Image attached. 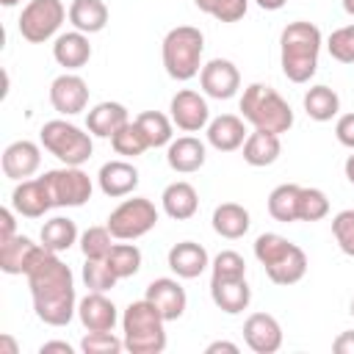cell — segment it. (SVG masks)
Wrapping results in <instances>:
<instances>
[{
    "label": "cell",
    "mask_w": 354,
    "mask_h": 354,
    "mask_svg": "<svg viewBox=\"0 0 354 354\" xmlns=\"http://www.w3.org/2000/svg\"><path fill=\"white\" fill-rule=\"evenodd\" d=\"M25 279L30 288L36 318L44 321L47 326H66L77 313V296H75V277L69 266L58 257V252L39 246L25 271Z\"/></svg>",
    "instance_id": "obj_1"
},
{
    "label": "cell",
    "mask_w": 354,
    "mask_h": 354,
    "mask_svg": "<svg viewBox=\"0 0 354 354\" xmlns=\"http://www.w3.org/2000/svg\"><path fill=\"white\" fill-rule=\"evenodd\" d=\"M324 36L318 25L307 19L288 22L279 36V64L290 83H307L318 69V53H321Z\"/></svg>",
    "instance_id": "obj_2"
},
{
    "label": "cell",
    "mask_w": 354,
    "mask_h": 354,
    "mask_svg": "<svg viewBox=\"0 0 354 354\" xmlns=\"http://www.w3.org/2000/svg\"><path fill=\"white\" fill-rule=\"evenodd\" d=\"M254 257L274 285H296L307 274V254L301 246L277 232H263L254 241Z\"/></svg>",
    "instance_id": "obj_3"
},
{
    "label": "cell",
    "mask_w": 354,
    "mask_h": 354,
    "mask_svg": "<svg viewBox=\"0 0 354 354\" xmlns=\"http://www.w3.org/2000/svg\"><path fill=\"white\" fill-rule=\"evenodd\" d=\"M166 318L149 299L130 301L122 313L124 348L130 354H160L166 348Z\"/></svg>",
    "instance_id": "obj_4"
},
{
    "label": "cell",
    "mask_w": 354,
    "mask_h": 354,
    "mask_svg": "<svg viewBox=\"0 0 354 354\" xmlns=\"http://www.w3.org/2000/svg\"><path fill=\"white\" fill-rule=\"evenodd\" d=\"M241 113H243V122H249L254 130H268L282 136L293 127V111L288 100L266 83H249L243 88Z\"/></svg>",
    "instance_id": "obj_5"
},
{
    "label": "cell",
    "mask_w": 354,
    "mask_h": 354,
    "mask_svg": "<svg viewBox=\"0 0 354 354\" xmlns=\"http://www.w3.org/2000/svg\"><path fill=\"white\" fill-rule=\"evenodd\" d=\"M202 50H205V36L194 25H177L166 33L160 55H163V69L171 80H191L202 72Z\"/></svg>",
    "instance_id": "obj_6"
},
{
    "label": "cell",
    "mask_w": 354,
    "mask_h": 354,
    "mask_svg": "<svg viewBox=\"0 0 354 354\" xmlns=\"http://www.w3.org/2000/svg\"><path fill=\"white\" fill-rule=\"evenodd\" d=\"M39 141L64 166H83L91 158V152H94L91 133H83L77 124H72L66 119L44 122L41 130H39Z\"/></svg>",
    "instance_id": "obj_7"
},
{
    "label": "cell",
    "mask_w": 354,
    "mask_h": 354,
    "mask_svg": "<svg viewBox=\"0 0 354 354\" xmlns=\"http://www.w3.org/2000/svg\"><path fill=\"white\" fill-rule=\"evenodd\" d=\"M158 224V207L147 199V196H133L124 199L122 205H116L105 221V227L111 230V235L116 241H136L141 235H147L149 230H155Z\"/></svg>",
    "instance_id": "obj_8"
},
{
    "label": "cell",
    "mask_w": 354,
    "mask_h": 354,
    "mask_svg": "<svg viewBox=\"0 0 354 354\" xmlns=\"http://www.w3.org/2000/svg\"><path fill=\"white\" fill-rule=\"evenodd\" d=\"M66 17H69V11L64 8L61 0H30L19 14L17 28L25 41L44 44L58 33V28Z\"/></svg>",
    "instance_id": "obj_9"
},
{
    "label": "cell",
    "mask_w": 354,
    "mask_h": 354,
    "mask_svg": "<svg viewBox=\"0 0 354 354\" xmlns=\"http://www.w3.org/2000/svg\"><path fill=\"white\" fill-rule=\"evenodd\" d=\"M41 177L50 188L55 207H80L91 199L94 185H91V177L80 166H61V169L44 171Z\"/></svg>",
    "instance_id": "obj_10"
},
{
    "label": "cell",
    "mask_w": 354,
    "mask_h": 354,
    "mask_svg": "<svg viewBox=\"0 0 354 354\" xmlns=\"http://www.w3.org/2000/svg\"><path fill=\"white\" fill-rule=\"evenodd\" d=\"M169 116L183 133H199L210 122L207 100L194 88H180L169 102Z\"/></svg>",
    "instance_id": "obj_11"
},
{
    "label": "cell",
    "mask_w": 354,
    "mask_h": 354,
    "mask_svg": "<svg viewBox=\"0 0 354 354\" xmlns=\"http://www.w3.org/2000/svg\"><path fill=\"white\" fill-rule=\"evenodd\" d=\"M199 86L213 100H230L241 88V72L230 58H213V61L202 64Z\"/></svg>",
    "instance_id": "obj_12"
},
{
    "label": "cell",
    "mask_w": 354,
    "mask_h": 354,
    "mask_svg": "<svg viewBox=\"0 0 354 354\" xmlns=\"http://www.w3.org/2000/svg\"><path fill=\"white\" fill-rule=\"evenodd\" d=\"M50 102L61 116H75L88 105V83L80 75L64 72L50 83Z\"/></svg>",
    "instance_id": "obj_13"
},
{
    "label": "cell",
    "mask_w": 354,
    "mask_h": 354,
    "mask_svg": "<svg viewBox=\"0 0 354 354\" xmlns=\"http://www.w3.org/2000/svg\"><path fill=\"white\" fill-rule=\"evenodd\" d=\"M11 207H14L19 216H25V218H41L50 207H55L44 177L19 180L17 188L11 191Z\"/></svg>",
    "instance_id": "obj_14"
},
{
    "label": "cell",
    "mask_w": 354,
    "mask_h": 354,
    "mask_svg": "<svg viewBox=\"0 0 354 354\" xmlns=\"http://www.w3.org/2000/svg\"><path fill=\"white\" fill-rule=\"evenodd\" d=\"M243 340L254 354H274L282 346V326L271 313H252L243 321Z\"/></svg>",
    "instance_id": "obj_15"
},
{
    "label": "cell",
    "mask_w": 354,
    "mask_h": 354,
    "mask_svg": "<svg viewBox=\"0 0 354 354\" xmlns=\"http://www.w3.org/2000/svg\"><path fill=\"white\" fill-rule=\"evenodd\" d=\"M77 318H80L83 329H88V332H113L119 313H116V304L105 293L88 290L77 301Z\"/></svg>",
    "instance_id": "obj_16"
},
{
    "label": "cell",
    "mask_w": 354,
    "mask_h": 354,
    "mask_svg": "<svg viewBox=\"0 0 354 354\" xmlns=\"http://www.w3.org/2000/svg\"><path fill=\"white\" fill-rule=\"evenodd\" d=\"M0 163H3V174L8 180H17V183L19 180H30L41 166V149H39V144L22 138V141H14V144H8L3 149V160Z\"/></svg>",
    "instance_id": "obj_17"
},
{
    "label": "cell",
    "mask_w": 354,
    "mask_h": 354,
    "mask_svg": "<svg viewBox=\"0 0 354 354\" xmlns=\"http://www.w3.org/2000/svg\"><path fill=\"white\" fill-rule=\"evenodd\" d=\"M144 299H149V301L160 310V315H163L166 321H177V318L185 313V307H188L185 288H183L177 279H171V277H158V279H152V282L147 285Z\"/></svg>",
    "instance_id": "obj_18"
},
{
    "label": "cell",
    "mask_w": 354,
    "mask_h": 354,
    "mask_svg": "<svg viewBox=\"0 0 354 354\" xmlns=\"http://www.w3.org/2000/svg\"><path fill=\"white\" fill-rule=\"evenodd\" d=\"M97 183H100V191L111 199H119V196H127L138 188V169L130 163V160H108L100 166L97 171Z\"/></svg>",
    "instance_id": "obj_19"
},
{
    "label": "cell",
    "mask_w": 354,
    "mask_h": 354,
    "mask_svg": "<svg viewBox=\"0 0 354 354\" xmlns=\"http://www.w3.org/2000/svg\"><path fill=\"white\" fill-rule=\"evenodd\" d=\"M207 160V149L199 138L194 136H180L174 138L169 147H166V163L171 171L177 174H191V171H199Z\"/></svg>",
    "instance_id": "obj_20"
},
{
    "label": "cell",
    "mask_w": 354,
    "mask_h": 354,
    "mask_svg": "<svg viewBox=\"0 0 354 354\" xmlns=\"http://www.w3.org/2000/svg\"><path fill=\"white\" fill-rule=\"evenodd\" d=\"M169 268L180 277V279H196L207 266H210V257H207V249L196 241H180L169 249Z\"/></svg>",
    "instance_id": "obj_21"
},
{
    "label": "cell",
    "mask_w": 354,
    "mask_h": 354,
    "mask_svg": "<svg viewBox=\"0 0 354 354\" xmlns=\"http://www.w3.org/2000/svg\"><path fill=\"white\" fill-rule=\"evenodd\" d=\"M210 299L221 313L238 315L249 307L252 288H249L246 277H238V279H213L210 277Z\"/></svg>",
    "instance_id": "obj_22"
},
{
    "label": "cell",
    "mask_w": 354,
    "mask_h": 354,
    "mask_svg": "<svg viewBox=\"0 0 354 354\" xmlns=\"http://www.w3.org/2000/svg\"><path fill=\"white\" fill-rule=\"evenodd\" d=\"M130 122V113L122 102H97L88 113H86V130L97 138H113L124 124Z\"/></svg>",
    "instance_id": "obj_23"
},
{
    "label": "cell",
    "mask_w": 354,
    "mask_h": 354,
    "mask_svg": "<svg viewBox=\"0 0 354 354\" xmlns=\"http://www.w3.org/2000/svg\"><path fill=\"white\" fill-rule=\"evenodd\" d=\"M246 124L235 113H221L207 122V144L218 152H235L246 141Z\"/></svg>",
    "instance_id": "obj_24"
},
{
    "label": "cell",
    "mask_w": 354,
    "mask_h": 354,
    "mask_svg": "<svg viewBox=\"0 0 354 354\" xmlns=\"http://www.w3.org/2000/svg\"><path fill=\"white\" fill-rule=\"evenodd\" d=\"M53 58L58 66H64L66 72H75V69H83L91 58V44H88V36L80 33V30H66L61 36H55V44H53Z\"/></svg>",
    "instance_id": "obj_25"
},
{
    "label": "cell",
    "mask_w": 354,
    "mask_h": 354,
    "mask_svg": "<svg viewBox=\"0 0 354 354\" xmlns=\"http://www.w3.org/2000/svg\"><path fill=\"white\" fill-rule=\"evenodd\" d=\"M160 205H163V213L174 221H185L191 218L196 210H199V194L191 183L185 180H177V183H169L160 194Z\"/></svg>",
    "instance_id": "obj_26"
},
{
    "label": "cell",
    "mask_w": 354,
    "mask_h": 354,
    "mask_svg": "<svg viewBox=\"0 0 354 354\" xmlns=\"http://www.w3.org/2000/svg\"><path fill=\"white\" fill-rule=\"evenodd\" d=\"M213 232L227 238V241H238L249 232V224H252V216L243 205L238 202H221L216 210H213Z\"/></svg>",
    "instance_id": "obj_27"
},
{
    "label": "cell",
    "mask_w": 354,
    "mask_h": 354,
    "mask_svg": "<svg viewBox=\"0 0 354 354\" xmlns=\"http://www.w3.org/2000/svg\"><path fill=\"white\" fill-rule=\"evenodd\" d=\"M41 243H33L28 235H14L8 241L0 243V271L11 274V277H25L36 249Z\"/></svg>",
    "instance_id": "obj_28"
},
{
    "label": "cell",
    "mask_w": 354,
    "mask_h": 354,
    "mask_svg": "<svg viewBox=\"0 0 354 354\" xmlns=\"http://www.w3.org/2000/svg\"><path fill=\"white\" fill-rule=\"evenodd\" d=\"M282 152V144H279V136L277 133H268V130H252L243 141V160L254 169L260 166H271Z\"/></svg>",
    "instance_id": "obj_29"
},
{
    "label": "cell",
    "mask_w": 354,
    "mask_h": 354,
    "mask_svg": "<svg viewBox=\"0 0 354 354\" xmlns=\"http://www.w3.org/2000/svg\"><path fill=\"white\" fill-rule=\"evenodd\" d=\"M69 22L80 33H100L108 25V6L102 0H72Z\"/></svg>",
    "instance_id": "obj_30"
},
{
    "label": "cell",
    "mask_w": 354,
    "mask_h": 354,
    "mask_svg": "<svg viewBox=\"0 0 354 354\" xmlns=\"http://www.w3.org/2000/svg\"><path fill=\"white\" fill-rule=\"evenodd\" d=\"M301 102H304L307 116L315 119V122H329V119H335L340 113V97H337V91L329 88V86H324V83L310 86Z\"/></svg>",
    "instance_id": "obj_31"
},
{
    "label": "cell",
    "mask_w": 354,
    "mask_h": 354,
    "mask_svg": "<svg viewBox=\"0 0 354 354\" xmlns=\"http://www.w3.org/2000/svg\"><path fill=\"white\" fill-rule=\"evenodd\" d=\"M299 194H301V185H296V183L277 185L268 194V213H271V218L282 221V224L299 221Z\"/></svg>",
    "instance_id": "obj_32"
},
{
    "label": "cell",
    "mask_w": 354,
    "mask_h": 354,
    "mask_svg": "<svg viewBox=\"0 0 354 354\" xmlns=\"http://www.w3.org/2000/svg\"><path fill=\"white\" fill-rule=\"evenodd\" d=\"M39 241H41V246L50 249V252H66V249H72L80 238H77V227H75L72 218L55 216V218L44 221V227H41V232H39Z\"/></svg>",
    "instance_id": "obj_33"
},
{
    "label": "cell",
    "mask_w": 354,
    "mask_h": 354,
    "mask_svg": "<svg viewBox=\"0 0 354 354\" xmlns=\"http://www.w3.org/2000/svg\"><path fill=\"white\" fill-rule=\"evenodd\" d=\"M133 122H136L138 130L144 133L149 149H158V147H169V144H171V127H174L171 116H166V113H160V111H144V113H138Z\"/></svg>",
    "instance_id": "obj_34"
},
{
    "label": "cell",
    "mask_w": 354,
    "mask_h": 354,
    "mask_svg": "<svg viewBox=\"0 0 354 354\" xmlns=\"http://www.w3.org/2000/svg\"><path fill=\"white\" fill-rule=\"evenodd\" d=\"M105 263L111 266V271L119 277V279H127V277H136L138 268H141V249L136 243H113Z\"/></svg>",
    "instance_id": "obj_35"
},
{
    "label": "cell",
    "mask_w": 354,
    "mask_h": 354,
    "mask_svg": "<svg viewBox=\"0 0 354 354\" xmlns=\"http://www.w3.org/2000/svg\"><path fill=\"white\" fill-rule=\"evenodd\" d=\"M111 147H113V152L122 155L124 160H127V158H138V155H144V152L149 149V144H147V138H144V133L138 130L136 122H127V124L111 138Z\"/></svg>",
    "instance_id": "obj_36"
},
{
    "label": "cell",
    "mask_w": 354,
    "mask_h": 354,
    "mask_svg": "<svg viewBox=\"0 0 354 354\" xmlns=\"http://www.w3.org/2000/svg\"><path fill=\"white\" fill-rule=\"evenodd\" d=\"M113 241V235H111V230L108 227H88L83 235H80V252H83V257L86 260H105L108 257V252H111V243Z\"/></svg>",
    "instance_id": "obj_37"
},
{
    "label": "cell",
    "mask_w": 354,
    "mask_h": 354,
    "mask_svg": "<svg viewBox=\"0 0 354 354\" xmlns=\"http://www.w3.org/2000/svg\"><path fill=\"white\" fill-rule=\"evenodd\" d=\"M194 3L199 11L210 14L218 22H238L249 8V0H194Z\"/></svg>",
    "instance_id": "obj_38"
},
{
    "label": "cell",
    "mask_w": 354,
    "mask_h": 354,
    "mask_svg": "<svg viewBox=\"0 0 354 354\" xmlns=\"http://www.w3.org/2000/svg\"><path fill=\"white\" fill-rule=\"evenodd\" d=\"M83 282L88 290H100V293H108L111 288H116L119 277L111 271V266L105 260H86L83 263Z\"/></svg>",
    "instance_id": "obj_39"
},
{
    "label": "cell",
    "mask_w": 354,
    "mask_h": 354,
    "mask_svg": "<svg viewBox=\"0 0 354 354\" xmlns=\"http://www.w3.org/2000/svg\"><path fill=\"white\" fill-rule=\"evenodd\" d=\"M329 213V199L321 188H301L299 194V221H321Z\"/></svg>",
    "instance_id": "obj_40"
},
{
    "label": "cell",
    "mask_w": 354,
    "mask_h": 354,
    "mask_svg": "<svg viewBox=\"0 0 354 354\" xmlns=\"http://www.w3.org/2000/svg\"><path fill=\"white\" fill-rule=\"evenodd\" d=\"M326 50L335 61L340 64H354V22L351 25H343L337 30L329 33L326 39Z\"/></svg>",
    "instance_id": "obj_41"
},
{
    "label": "cell",
    "mask_w": 354,
    "mask_h": 354,
    "mask_svg": "<svg viewBox=\"0 0 354 354\" xmlns=\"http://www.w3.org/2000/svg\"><path fill=\"white\" fill-rule=\"evenodd\" d=\"M210 271H213L210 274L213 279H238V277H246V263H243V257L238 252L224 249V252H218L213 257Z\"/></svg>",
    "instance_id": "obj_42"
},
{
    "label": "cell",
    "mask_w": 354,
    "mask_h": 354,
    "mask_svg": "<svg viewBox=\"0 0 354 354\" xmlns=\"http://www.w3.org/2000/svg\"><path fill=\"white\" fill-rule=\"evenodd\" d=\"M332 235L343 254L354 257V210H340L332 218Z\"/></svg>",
    "instance_id": "obj_43"
},
{
    "label": "cell",
    "mask_w": 354,
    "mask_h": 354,
    "mask_svg": "<svg viewBox=\"0 0 354 354\" xmlns=\"http://www.w3.org/2000/svg\"><path fill=\"white\" fill-rule=\"evenodd\" d=\"M80 348L86 354H119L124 348V340H119L113 332H88L80 340Z\"/></svg>",
    "instance_id": "obj_44"
},
{
    "label": "cell",
    "mask_w": 354,
    "mask_h": 354,
    "mask_svg": "<svg viewBox=\"0 0 354 354\" xmlns=\"http://www.w3.org/2000/svg\"><path fill=\"white\" fill-rule=\"evenodd\" d=\"M335 136H337V141H340L343 147L354 149V113L337 116V122H335Z\"/></svg>",
    "instance_id": "obj_45"
},
{
    "label": "cell",
    "mask_w": 354,
    "mask_h": 354,
    "mask_svg": "<svg viewBox=\"0 0 354 354\" xmlns=\"http://www.w3.org/2000/svg\"><path fill=\"white\" fill-rule=\"evenodd\" d=\"M14 213H17V210H11V207H3V210H0V243L17 235V221H14Z\"/></svg>",
    "instance_id": "obj_46"
},
{
    "label": "cell",
    "mask_w": 354,
    "mask_h": 354,
    "mask_svg": "<svg viewBox=\"0 0 354 354\" xmlns=\"http://www.w3.org/2000/svg\"><path fill=\"white\" fill-rule=\"evenodd\" d=\"M332 351H335V354H354V329L340 332V335L335 337V343H332Z\"/></svg>",
    "instance_id": "obj_47"
},
{
    "label": "cell",
    "mask_w": 354,
    "mask_h": 354,
    "mask_svg": "<svg viewBox=\"0 0 354 354\" xmlns=\"http://www.w3.org/2000/svg\"><path fill=\"white\" fill-rule=\"evenodd\" d=\"M218 351L238 354V346H235V343H230V340H216V343H210V346L205 348V354H218Z\"/></svg>",
    "instance_id": "obj_48"
},
{
    "label": "cell",
    "mask_w": 354,
    "mask_h": 354,
    "mask_svg": "<svg viewBox=\"0 0 354 354\" xmlns=\"http://www.w3.org/2000/svg\"><path fill=\"white\" fill-rule=\"evenodd\" d=\"M41 354H50V351H61V354H72V346L69 343H64V340H50V343H41V348H39Z\"/></svg>",
    "instance_id": "obj_49"
},
{
    "label": "cell",
    "mask_w": 354,
    "mask_h": 354,
    "mask_svg": "<svg viewBox=\"0 0 354 354\" xmlns=\"http://www.w3.org/2000/svg\"><path fill=\"white\" fill-rule=\"evenodd\" d=\"M254 3H257L263 11H279V8H282L288 0H254Z\"/></svg>",
    "instance_id": "obj_50"
},
{
    "label": "cell",
    "mask_w": 354,
    "mask_h": 354,
    "mask_svg": "<svg viewBox=\"0 0 354 354\" xmlns=\"http://www.w3.org/2000/svg\"><path fill=\"white\" fill-rule=\"evenodd\" d=\"M343 171H346V180L354 185V149H351V155L346 158V163H343Z\"/></svg>",
    "instance_id": "obj_51"
},
{
    "label": "cell",
    "mask_w": 354,
    "mask_h": 354,
    "mask_svg": "<svg viewBox=\"0 0 354 354\" xmlns=\"http://www.w3.org/2000/svg\"><path fill=\"white\" fill-rule=\"evenodd\" d=\"M0 346L6 348V354H17V343H14L8 335H3V337H0Z\"/></svg>",
    "instance_id": "obj_52"
},
{
    "label": "cell",
    "mask_w": 354,
    "mask_h": 354,
    "mask_svg": "<svg viewBox=\"0 0 354 354\" xmlns=\"http://www.w3.org/2000/svg\"><path fill=\"white\" fill-rule=\"evenodd\" d=\"M343 11H346L348 17H354V0H343Z\"/></svg>",
    "instance_id": "obj_53"
},
{
    "label": "cell",
    "mask_w": 354,
    "mask_h": 354,
    "mask_svg": "<svg viewBox=\"0 0 354 354\" xmlns=\"http://www.w3.org/2000/svg\"><path fill=\"white\" fill-rule=\"evenodd\" d=\"M6 8H11V6H17V3H22V0H0Z\"/></svg>",
    "instance_id": "obj_54"
},
{
    "label": "cell",
    "mask_w": 354,
    "mask_h": 354,
    "mask_svg": "<svg viewBox=\"0 0 354 354\" xmlns=\"http://www.w3.org/2000/svg\"><path fill=\"white\" fill-rule=\"evenodd\" d=\"M348 313H351V318H354V299H351V307H348Z\"/></svg>",
    "instance_id": "obj_55"
}]
</instances>
